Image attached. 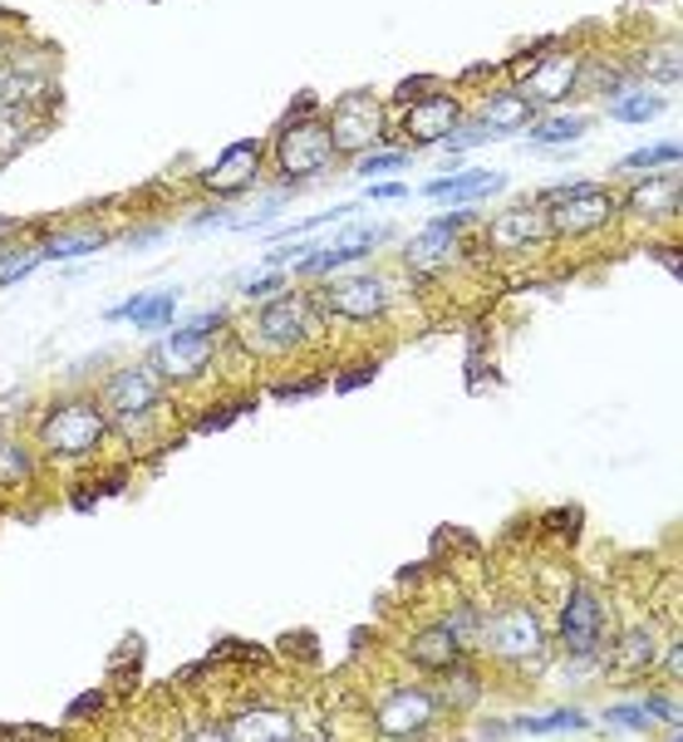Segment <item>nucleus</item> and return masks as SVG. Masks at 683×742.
<instances>
[{
  "label": "nucleus",
  "mask_w": 683,
  "mask_h": 742,
  "mask_svg": "<svg viewBox=\"0 0 683 742\" xmlns=\"http://www.w3.org/2000/svg\"><path fill=\"white\" fill-rule=\"evenodd\" d=\"M109 428L113 423L99 398L70 394V398H55V404L35 418V443H40V453L60 457V463H80V457L99 453Z\"/></svg>",
  "instance_id": "nucleus-1"
},
{
  "label": "nucleus",
  "mask_w": 683,
  "mask_h": 742,
  "mask_svg": "<svg viewBox=\"0 0 683 742\" xmlns=\"http://www.w3.org/2000/svg\"><path fill=\"white\" fill-rule=\"evenodd\" d=\"M320 315H325V306H320V290L315 296H300V290H280V296H271L266 306L251 315V345L261 349V355H290V349L310 345V335L320 330Z\"/></svg>",
  "instance_id": "nucleus-2"
},
{
  "label": "nucleus",
  "mask_w": 683,
  "mask_h": 742,
  "mask_svg": "<svg viewBox=\"0 0 683 742\" xmlns=\"http://www.w3.org/2000/svg\"><path fill=\"white\" fill-rule=\"evenodd\" d=\"M271 148H276L280 188H290V192H296L300 182L325 178L329 163L339 158L335 143H329L325 113H320V119H300V123H276V129H271Z\"/></svg>",
  "instance_id": "nucleus-3"
},
{
  "label": "nucleus",
  "mask_w": 683,
  "mask_h": 742,
  "mask_svg": "<svg viewBox=\"0 0 683 742\" xmlns=\"http://www.w3.org/2000/svg\"><path fill=\"white\" fill-rule=\"evenodd\" d=\"M163 398H168V379H163L158 359L123 364L99 384V404H104V414H109L113 428L148 423V418L163 408Z\"/></svg>",
  "instance_id": "nucleus-4"
},
{
  "label": "nucleus",
  "mask_w": 683,
  "mask_h": 742,
  "mask_svg": "<svg viewBox=\"0 0 683 742\" xmlns=\"http://www.w3.org/2000/svg\"><path fill=\"white\" fill-rule=\"evenodd\" d=\"M388 119L394 113L384 109L374 89H355V94H339L335 109L325 113V129H329V143H335L339 158H359L369 148H384L388 143Z\"/></svg>",
  "instance_id": "nucleus-5"
},
{
  "label": "nucleus",
  "mask_w": 683,
  "mask_h": 742,
  "mask_svg": "<svg viewBox=\"0 0 683 742\" xmlns=\"http://www.w3.org/2000/svg\"><path fill=\"white\" fill-rule=\"evenodd\" d=\"M604 634H610V614H604V595L590 581H575L555 614V644L561 654H600Z\"/></svg>",
  "instance_id": "nucleus-6"
},
{
  "label": "nucleus",
  "mask_w": 683,
  "mask_h": 742,
  "mask_svg": "<svg viewBox=\"0 0 683 742\" xmlns=\"http://www.w3.org/2000/svg\"><path fill=\"white\" fill-rule=\"evenodd\" d=\"M546 222H551V237L571 241V237H590V231H604L614 217H620V198H614L604 182H585L580 192H565V198L541 202Z\"/></svg>",
  "instance_id": "nucleus-7"
},
{
  "label": "nucleus",
  "mask_w": 683,
  "mask_h": 742,
  "mask_svg": "<svg viewBox=\"0 0 683 742\" xmlns=\"http://www.w3.org/2000/svg\"><path fill=\"white\" fill-rule=\"evenodd\" d=\"M320 306H325V315L345 320V325H369V320H379L394 306V286L379 271H355V276L325 280L320 286Z\"/></svg>",
  "instance_id": "nucleus-8"
},
{
  "label": "nucleus",
  "mask_w": 683,
  "mask_h": 742,
  "mask_svg": "<svg viewBox=\"0 0 683 742\" xmlns=\"http://www.w3.org/2000/svg\"><path fill=\"white\" fill-rule=\"evenodd\" d=\"M227 325H231L227 310H207V315H197L192 325L172 330L168 345H163V355H153L158 359V369H163V379H192L197 369H207L212 355H217V335Z\"/></svg>",
  "instance_id": "nucleus-9"
},
{
  "label": "nucleus",
  "mask_w": 683,
  "mask_h": 742,
  "mask_svg": "<svg viewBox=\"0 0 683 742\" xmlns=\"http://www.w3.org/2000/svg\"><path fill=\"white\" fill-rule=\"evenodd\" d=\"M443 718V698L428 683H398L374 703V728L384 738H418Z\"/></svg>",
  "instance_id": "nucleus-10"
},
{
  "label": "nucleus",
  "mask_w": 683,
  "mask_h": 742,
  "mask_svg": "<svg viewBox=\"0 0 683 742\" xmlns=\"http://www.w3.org/2000/svg\"><path fill=\"white\" fill-rule=\"evenodd\" d=\"M261 172H266V143L261 139H241L231 143V148H221V158L212 163V168L197 172V188L207 192V198H241V192H251L261 182Z\"/></svg>",
  "instance_id": "nucleus-11"
},
{
  "label": "nucleus",
  "mask_w": 683,
  "mask_h": 742,
  "mask_svg": "<svg viewBox=\"0 0 683 742\" xmlns=\"http://www.w3.org/2000/svg\"><path fill=\"white\" fill-rule=\"evenodd\" d=\"M482 644L502 663H526V659H541L546 654V630L531 605H512V610H502L496 620H487Z\"/></svg>",
  "instance_id": "nucleus-12"
},
{
  "label": "nucleus",
  "mask_w": 683,
  "mask_h": 742,
  "mask_svg": "<svg viewBox=\"0 0 683 742\" xmlns=\"http://www.w3.org/2000/svg\"><path fill=\"white\" fill-rule=\"evenodd\" d=\"M394 119H398V129H404L408 148H433V143H443L447 133L463 123V99L447 89H433V94H423V99L394 109Z\"/></svg>",
  "instance_id": "nucleus-13"
},
{
  "label": "nucleus",
  "mask_w": 683,
  "mask_h": 742,
  "mask_svg": "<svg viewBox=\"0 0 683 742\" xmlns=\"http://www.w3.org/2000/svg\"><path fill=\"white\" fill-rule=\"evenodd\" d=\"M487 241H492V251H531V247H551L555 237L541 202H516V207L496 212L487 222Z\"/></svg>",
  "instance_id": "nucleus-14"
},
{
  "label": "nucleus",
  "mask_w": 683,
  "mask_h": 742,
  "mask_svg": "<svg viewBox=\"0 0 683 742\" xmlns=\"http://www.w3.org/2000/svg\"><path fill=\"white\" fill-rule=\"evenodd\" d=\"M394 231L388 227H364V231H355V237H339L335 247H310L305 256L296 261V276H315V280H329L335 271H345V266H355V261H364V256H374L379 251V241H388Z\"/></svg>",
  "instance_id": "nucleus-15"
},
{
  "label": "nucleus",
  "mask_w": 683,
  "mask_h": 742,
  "mask_svg": "<svg viewBox=\"0 0 683 742\" xmlns=\"http://www.w3.org/2000/svg\"><path fill=\"white\" fill-rule=\"evenodd\" d=\"M580 60H585V55H575V50H555L551 60H546L541 70H536L531 80L522 84V94L536 104V109H546V104H551V109H555V104H565V99L575 94V74H580Z\"/></svg>",
  "instance_id": "nucleus-16"
},
{
  "label": "nucleus",
  "mask_w": 683,
  "mask_h": 742,
  "mask_svg": "<svg viewBox=\"0 0 683 742\" xmlns=\"http://www.w3.org/2000/svg\"><path fill=\"white\" fill-rule=\"evenodd\" d=\"M536 113H541V109H536V104L526 99V94L516 89V84H506V89H496L492 99L482 104V113H477V119H482L487 129L496 133V139H512V133H526V129H531Z\"/></svg>",
  "instance_id": "nucleus-17"
},
{
  "label": "nucleus",
  "mask_w": 683,
  "mask_h": 742,
  "mask_svg": "<svg viewBox=\"0 0 683 742\" xmlns=\"http://www.w3.org/2000/svg\"><path fill=\"white\" fill-rule=\"evenodd\" d=\"M502 188H506L502 172H482V168H472V172H447V178L428 182L423 192H428V202H463V207H477V202L496 198Z\"/></svg>",
  "instance_id": "nucleus-18"
},
{
  "label": "nucleus",
  "mask_w": 683,
  "mask_h": 742,
  "mask_svg": "<svg viewBox=\"0 0 683 742\" xmlns=\"http://www.w3.org/2000/svg\"><path fill=\"white\" fill-rule=\"evenodd\" d=\"M221 732L227 738H296V718L280 703H251L237 718L221 722Z\"/></svg>",
  "instance_id": "nucleus-19"
},
{
  "label": "nucleus",
  "mask_w": 683,
  "mask_h": 742,
  "mask_svg": "<svg viewBox=\"0 0 683 742\" xmlns=\"http://www.w3.org/2000/svg\"><path fill=\"white\" fill-rule=\"evenodd\" d=\"M620 212H654V217H673L679 212V168H663L654 178L634 182L630 198H620Z\"/></svg>",
  "instance_id": "nucleus-20"
},
{
  "label": "nucleus",
  "mask_w": 683,
  "mask_h": 742,
  "mask_svg": "<svg viewBox=\"0 0 683 742\" xmlns=\"http://www.w3.org/2000/svg\"><path fill=\"white\" fill-rule=\"evenodd\" d=\"M408 659H414L423 673H438V669H447V663L467 659V649L453 639V630L438 620V624H428V630H418L414 639H408Z\"/></svg>",
  "instance_id": "nucleus-21"
},
{
  "label": "nucleus",
  "mask_w": 683,
  "mask_h": 742,
  "mask_svg": "<svg viewBox=\"0 0 683 742\" xmlns=\"http://www.w3.org/2000/svg\"><path fill=\"white\" fill-rule=\"evenodd\" d=\"M575 89H585V94H595V99H620L624 89H634V74L624 70V64H614V60H590L585 55L580 60V74H575Z\"/></svg>",
  "instance_id": "nucleus-22"
},
{
  "label": "nucleus",
  "mask_w": 683,
  "mask_h": 742,
  "mask_svg": "<svg viewBox=\"0 0 683 742\" xmlns=\"http://www.w3.org/2000/svg\"><path fill=\"white\" fill-rule=\"evenodd\" d=\"M438 698H443V713H467L477 698H482V679L472 673V663L457 659L447 669H438Z\"/></svg>",
  "instance_id": "nucleus-23"
},
{
  "label": "nucleus",
  "mask_w": 683,
  "mask_h": 742,
  "mask_svg": "<svg viewBox=\"0 0 683 742\" xmlns=\"http://www.w3.org/2000/svg\"><path fill=\"white\" fill-rule=\"evenodd\" d=\"M585 133H590L585 113H546V119H536L531 129H526V139H531L536 148H565V143H580Z\"/></svg>",
  "instance_id": "nucleus-24"
},
{
  "label": "nucleus",
  "mask_w": 683,
  "mask_h": 742,
  "mask_svg": "<svg viewBox=\"0 0 683 742\" xmlns=\"http://www.w3.org/2000/svg\"><path fill=\"white\" fill-rule=\"evenodd\" d=\"M453 256H457V237H447V231H438V227H428L423 237H414V241L404 247V261L418 271V276H428V271L447 266Z\"/></svg>",
  "instance_id": "nucleus-25"
},
{
  "label": "nucleus",
  "mask_w": 683,
  "mask_h": 742,
  "mask_svg": "<svg viewBox=\"0 0 683 742\" xmlns=\"http://www.w3.org/2000/svg\"><path fill=\"white\" fill-rule=\"evenodd\" d=\"M414 163V148L408 143H384V148H369L355 158V178L359 182H379V178H394Z\"/></svg>",
  "instance_id": "nucleus-26"
},
{
  "label": "nucleus",
  "mask_w": 683,
  "mask_h": 742,
  "mask_svg": "<svg viewBox=\"0 0 683 742\" xmlns=\"http://www.w3.org/2000/svg\"><path fill=\"white\" fill-rule=\"evenodd\" d=\"M604 109H610V119L614 123H649V119H659L663 109H669V99H663V94H649V89H639V84H634V89H624L620 99H610L604 104Z\"/></svg>",
  "instance_id": "nucleus-27"
},
{
  "label": "nucleus",
  "mask_w": 683,
  "mask_h": 742,
  "mask_svg": "<svg viewBox=\"0 0 683 742\" xmlns=\"http://www.w3.org/2000/svg\"><path fill=\"white\" fill-rule=\"evenodd\" d=\"M104 247H109V237H104V231H94V227H84V231H55V237L40 247V256H45V261H70V256H94V251H104Z\"/></svg>",
  "instance_id": "nucleus-28"
},
{
  "label": "nucleus",
  "mask_w": 683,
  "mask_h": 742,
  "mask_svg": "<svg viewBox=\"0 0 683 742\" xmlns=\"http://www.w3.org/2000/svg\"><path fill=\"white\" fill-rule=\"evenodd\" d=\"M679 158H683V148H679V139H669V143H649V148H634V153H624L620 163H614V172H663V168H679Z\"/></svg>",
  "instance_id": "nucleus-29"
},
{
  "label": "nucleus",
  "mask_w": 683,
  "mask_h": 742,
  "mask_svg": "<svg viewBox=\"0 0 683 742\" xmlns=\"http://www.w3.org/2000/svg\"><path fill=\"white\" fill-rule=\"evenodd\" d=\"M172 320H178V290H148V296H139V310H133V325L139 330L158 335V330H172Z\"/></svg>",
  "instance_id": "nucleus-30"
},
{
  "label": "nucleus",
  "mask_w": 683,
  "mask_h": 742,
  "mask_svg": "<svg viewBox=\"0 0 683 742\" xmlns=\"http://www.w3.org/2000/svg\"><path fill=\"white\" fill-rule=\"evenodd\" d=\"M590 718L580 708H551V713H531V718H512V732H585Z\"/></svg>",
  "instance_id": "nucleus-31"
},
{
  "label": "nucleus",
  "mask_w": 683,
  "mask_h": 742,
  "mask_svg": "<svg viewBox=\"0 0 683 742\" xmlns=\"http://www.w3.org/2000/svg\"><path fill=\"white\" fill-rule=\"evenodd\" d=\"M40 266H45L40 247H21V241H5V247H0V286H21V280Z\"/></svg>",
  "instance_id": "nucleus-32"
},
{
  "label": "nucleus",
  "mask_w": 683,
  "mask_h": 742,
  "mask_svg": "<svg viewBox=\"0 0 683 742\" xmlns=\"http://www.w3.org/2000/svg\"><path fill=\"white\" fill-rule=\"evenodd\" d=\"M614 663H620V673H639L654 663V630H624L620 634V649H614Z\"/></svg>",
  "instance_id": "nucleus-33"
},
{
  "label": "nucleus",
  "mask_w": 683,
  "mask_h": 742,
  "mask_svg": "<svg viewBox=\"0 0 683 742\" xmlns=\"http://www.w3.org/2000/svg\"><path fill=\"white\" fill-rule=\"evenodd\" d=\"M31 477H35L31 447H21L15 438H0V482H31Z\"/></svg>",
  "instance_id": "nucleus-34"
},
{
  "label": "nucleus",
  "mask_w": 683,
  "mask_h": 742,
  "mask_svg": "<svg viewBox=\"0 0 683 742\" xmlns=\"http://www.w3.org/2000/svg\"><path fill=\"white\" fill-rule=\"evenodd\" d=\"M443 624H447V630H453V639L463 644V649H477V644H482V630H487V620H482V614H477L467 600L457 605V610L447 614Z\"/></svg>",
  "instance_id": "nucleus-35"
},
{
  "label": "nucleus",
  "mask_w": 683,
  "mask_h": 742,
  "mask_svg": "<svg viewBox=\"0 0 683 742\" xmlns=\"http://www.w3.org/2000/svg\"><path fill=\"white\" fill-rule=\"evenodd\" d=\"M555 50H561V40H536V45H531V50H522V55H516V60H512V64H506V74H512V84H516V89H522V84H526V80H531V74H536V70H541V64H546V60H551V55H555Z\"/></svg>",
  "instance_id": "nucleus-36"
},
{
  "label": "nucleus",
  "mask_w": 683,
  "mask_h": 742,
  "mask_svg": "<svg viewBox=\"0 0 683 742\" xmlns=\"http://www.w3.org/2000/svg\"><path fill=\"white\" fill-rule=\"evenodd\" d=\"M487 143H496V133L487 129L482 119H467L463 113V123H457L453 133H447L443 143H438V148H453V153H467V148H487Z\"/></svg>",
  "instance_id": "nucleus-37"
},
{
  "label": "nucleus",
  "mask_w": 683,
  "mask_h": 742,
  "mask_svg": "<svg viewBox=\"0 0 683 742\" xmlns=\"http://www.w3.org/2000/svg\"><path fill=\"white\" fill-rule=\"evenodd\" d=\"M639 64L654 84H679V45H654Z\"/></svg>",
  "instance_id": "nucleus-38"
},
{
  "label": "nucleus",
  "mask_w": 683,
  "mask_h": 742,
  "mask_svg": "<svg viewBox=\"0 0 683 742\" xmlns=\"http://www.w3.org/2000/svg\"><path fill=\"white\" fill-rule=\"evenodd\" d=\"M600 718L610 722L614 732H649V713H644V703H610Z\"/></svg>",
  "instance_id": "nucleus-39"
},
{
  "label": "nucleus",
  "mask_w": 683,
  "mask_h": 742,
  "mask_svg": "<svg viewBox=\"0 0 683 742\" xmlns=\"http://www.w3.org/2000/svg\"><path fill=\"white\" fill-rule=\"evenodd\" d=\"M104 708H109V693L89 689V693H80V698H70L64 718H70V722H94V718H104Z\"/></svg>",
  "instance_id": "nucleus-40"
},
{
  "label": "nucleus",
  "mask_w": 683,
  "mask_h": 742,
  "mask_svg": "<svg viewBox=\"0 0 683 742\" xmlns=\"http://www.w3.org/2000/svg\"><path fill=\"white\" fill-rule=\"evenodd\" d=\"M644 713H649V722H663V728L679 738V698L673 693H649V698H639Z\"/></svg>",
  "instance_id": "nucleus-41"
},
{
  "label": "nucleus",
  "mask_w": 683,
  "mask_h": 742,
  "mask_svg": "<svg viewBox=\"0 0 683 742\" xmlns=\"http://www.w3.org/2000/svg\"><path fill=\"white\" fill-rule=\"evenodd\" d=\"M433 89H443V80H438V74H408L404 84H394V109H404V104L423 99V94H433Z\"/></svg>",
  "instance_id": "nucleus-42"
},
{
  "label": "nucleus",
  "mask_w": 683,
  "mask_h": 742,
  "mask_svg": "<svg viewBox=\"0 0 683 742\" xmlns=\"http://www.w3.org/2000/svg\"><path fill=\"white\" fill-rule=\"evenodd\" d=\"M320 388H325V379H320V374H305V379H276V384H271V398L290 404V398H310V394H320Z\"/></svg>",
  "instance_id": "nucleus-43"
},
{
  "label": "nucleus",
  "mask_w": 683,
  "mask_h": 742,
  "mask_svg": "<svg viewBox=\"0 0 683 742\" xmlns=\"http://www.w3.org/2000/svg\"><path fill=\"white\" fill-rule=\"evenodd\" d=\"M217 659H247V663H271V649H261V644H241V639H221L217 649H212V663Z\"/></svg>",
  "instance_id": "nucleus-44"
},
{
  "label": "nucleus",
  "mask_w": 683,
  "mask_h": 742,
  "mask_svg": "<svg viewBox=\"0 0 683 742\" xmlns=\"http://www.w3.org/2000/svg\"><path fill=\"white\" fill-rule=\"evenodd\" d=\"M349 212H355V202H339V207H325V212H315V217H305V222H290L280 237H296V231H320V227H329V222L349 217Z\"/></svg>",
  "instance_id": "nucleus-45"
},
{
  "label": "nucleus",
  "mask_w": 683,
  "mask_h": 742,
  "mask_svg": "<svg viewBox=\"0 0 683 742\" xmlns=\"http://www.w3.org/2000/svg\"><path fill=\"white\" fill-rule=\"evenodd\" d=\"M428 227L447 231V237H467V231L477 227V207H457V212H443V217H433Z\"/></svg>",
  "instance_id": "nucleus-46"
},
{
  "label": "nucleus",
  "mask_w": 683,
  "mask_h": 742,
  "mask_svg": "<svg viewBox=\"0 0 683 742\" xmlns=\"http://www.w3.org/2000/svg\"><path fill=\"white\" fill-rule=\"evenodd\" d=\"M247 408H251V398H247V404H227V408H212V414H202V418H197V433H221V428H231V423H237L241 414H247Z\"/></svg>",
  "instance_id": "nucleus-47"
},
{
  "label": "nucleus",
  "mask_w": 683,
  "mask_h": 742,
  "mask_svg": "<svg viewBox=\"0 0 683 742\" xmlns=\"http://www.w3.org/2000/svg\"><path fill=\"white\" fill-rule=\"evenodd\" d=\"M286 286H290V276H280V271H266V276L247 280V286H241V296H247V300H271V296H280Z\"/></svg>",
  "instance_id": "nucleus-48"
},
{
  "label": "nucleus",
  "mask_w": 683,
  "mask_h": 742,
  "mask_svg": "<svg viewBox=\"0 0 683 742\" xmlns=\"http://www.w3.org/2000/svg\"><path fill=\"white\" fill-rule=\"evenodd\" d=\"M546 526H555L565 541H575L580 526H585V516H580V506H561V512H546Z\"/></svg>",
  "instance_id": "nucleus-49"
},
{
  "label": "nucleus",
  "mask_w": 683,
  "mask_h": 742,
  "mask_svg": "<svg viewBox=\"0 0 683 742\" xmlns=\"http://www.w3.org/2000/svg\"><path fill=\"white\" fill-rule=\"evenodd\" d=\"M315 247H320V241H315ZM305 241H290V247H271L266 251V256H261V266H266V271H280V266H296V261L300 256H305Z\"/></svg>",
  "instance_id": "nucleus-50"
},
{
  "label": "nucleus",
  "mask_w": 683,
  "mask_h": 742,
  "mask_svg": "<svg viewBox=\"0 0 683 742\" xmlns=\"http://www.w3.org/2000/svg\"><path fill=\"white\" fill-rule=\"evenodd\" d=\"M364 198L369 202H404L408 188L398 178H379V182H369V188H364Z\"/></svg>",
  "instance_id": "nucleus-51"
},
{
  "label": "nucleus",
  "mask_w": 683,
  "mask_h": 742,
  "mask_svg": "<svg viewBox=\"0 0 683 742\" xmlns=\"http://www.w3.org/2000/svg\"><path fill=\"white\" fill-rule=\"evenodd\" d=\"M379 379V364H364V369H345V374L335 379V388L339 394H349V388H364V384H374Z\"/></svg>",
  "instance_id": "nucleus-52"
},
{
  "label": "nucleus",
  "mask_w": 683,
  "mask_h": 742,
  "mask_svg": "<svg viewBox=\"0 0 683 742\" xmlns=\"http://www.w3.org/2000/svg\"><path fill=\"white\" fill-rule=\"evenodd\" d=\"M280 649H286V654H296V659H315V654H320V644L310 639L305 630H296V634H290V639H280Z\"/></svg>",
  "instance_id": "nucleus-53"
},
{
  "label": "nucleus",
  "mask_w": 683,
  "mask_h": 742,
  "mask_svg": "<svg viewBox=\"0 0 683 742\" xmlns=\"http://www.w3.org/2000/svg\"><path fill=\"white\" fill-rule=\"evenodd\" d=\"M659 669L669 673V679H679V669H683V639H669V649H663Z\"/></svg>",
  "instance_id": "nucleus-54"
},
{
  "label": "nucleus",
  "mask_w": 683,
  "mask_h": 742,
  "mask_svg": "<svg viewBox=\"0 0 683 742\" xmlns=\"http://www.w3.org/2000/svg\"><path fill=\"white\" fill-rule=\"evenodd\" d=\"M70 506H74V512H94V506H99V487H74Z\"/></svg>",
  "instance_id": "nucleus-55"
},
{
  "label": "nucleus",
  "mask_w": 683,
  "mask_h": 742,
  "mask_svg": "<svg viewBox=\"0 0 683 742\" xmlns=\"http://www.w3.org/2000/svg\"><path fill=\"white\" fill-rule=\"evenodd\" d=\"M123 487H129V467H119V472H104V482H99V496H119Z\"/></svg>",
  "instance_id": "nucleus-56"
},
{
  "label": "nucleus",
  "mask_w": 683,
  "mask_h": 742,
  "mask_svg": "<svg viewBox=\"0 0 683 742\" xmlns=\"http://www.w3.org/2000/svg\"><path fill=\"white\" fill-rule=\"evenodd\" d=\"M477 738H512V722H477Z\"/></svg>",
  "instance_id": "nucleus-57"
},
{
  "label": "nucleus",
  "mask_w": 683,
  "mask_h": 742,
  "mask_svg": "<svg viewBox=\"0 0 683 742\" xmlns=\"http://www.w3.org/2000/svg\"><path fill=\"white\" fill-rule=\"evenodd\" d=\"M654 256H659L663 266H669V276H679V251H673V247H669V251H663V247H654Z\"/></svg>",
  "instance_id": "nucleus-58"
},
{
  "label": "nucleus",
  "mask_w": 683,
  "mask_h": 742,
  "mask_svg": "<svg viewBox=\"0 0 683 742\" xmlns=\"http://www.w3.org/2000/svg\"><path fill=\"white\" fill-rule=\"evenodd\" d=\"M15 231H21V222H15V217H0V247H5Z\"/></svg>",
  "instance_id": "nucleus-59"
}]
</instances>
